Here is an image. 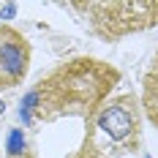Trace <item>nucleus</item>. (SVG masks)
<instances>
[{"mask_svg": "<svg viewBox=\"0 0 158 158\" xmlns=\"http://www.w3.org/2000/svg\"><path fill=\"white\" fill-rule=\"evenodd\" d=\"M120 82L117 68H112L104 60L93 57H77L57 65L49 77H44L30 93L22 98L19 117L30 123L35 114L38 120H57V117H85L93 120L104 98L112 93V87Z\"/></svg>", "mask_w": 158, "mask_h": 158, "instance_id": "obj_1", "label": "nucleus"}, {"mask_svg": "<svg viewBox=\"0 0 158 158\" xmlns=\"http://www.w3.org/2000/svg\"><path fill=\"white\" fill-rule=\"evenodd\" d=\"M142 104L136 95H117L104 104L93 117V131H87V142L82 158H126L139 150L142 139Z\"/></svg>", "mask_w": 158, "mask_h": 158, "instance_id": "obj_2", "label": "nucleus"}, {"mask_svg": "<svg viewBox=\"0 0 158 158\" xmlns=\"http://www.w3.org/2000/svg\"><path fill=\"white\" fill-rule=\"evenodd\" d=\"M77 11L90 16V27L101 38H120L158 25V3L128 0V3H77Z\"/></svg>", "mask_w": 158, "mask_h": 158, "instance_id": "obj_3", "label": "nucleus"}, {"mask_svg": "<svg viewBox=\"0 0 158 158\" xmlns=\"http://www.w3.org/2000/svg\"><path fill=\"white\" fill-rule=\"evenodd\" d=\"M30 47L14 27H0V90L19 85L27 74Z\"/></svg>", "mask_w": 158, "mask_h": 158, "instance_id": "obj_4", "label": "nucleus"}, {"mask_svg": "<svg viewBox=\"0 0 158 158\" xmlns=\"http://www.w3.org/2000/svg\"><path fill=\"white\" fill-rule=\"evenodd\" d=\"M142 109L147 114V120L158 128V49L150 60V68H147L144 82H142Z\"/></svg>", "mask_w": 158, "mask_h": 158, "instance_id": "obj_5", "label": "nucleus"}, {"mask_svg": "<svg viewBox=\"0 0 158 158\" xmlns=\"http://www.w3.org/2000/svg\"><path fill=\"white\" fill-rule=\"evenodd\" d=\"M22 150H25V136H22V131H19V128H14V131L8 134V156L16 158Z\"/></svg>", "mask_w": 158, "mask_h": 158, "instance_id": "obj_6", "label": "nucleus"}, {"mask_svg": "<svg viewBox=\"0 0 158 158\" xmlns=\"http://www.w3.org/2000/svg\"><path fill=\"white\" fill-rule=\"evenodd\" d=\"M3 112H6V104H3V98H0V114H3Z\"/></svg>", "mask_w": 158, "mask_h": 158, "instance_id": "obj_7", "label": "nucleus"}]
</instances>
